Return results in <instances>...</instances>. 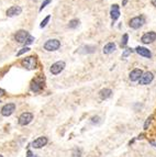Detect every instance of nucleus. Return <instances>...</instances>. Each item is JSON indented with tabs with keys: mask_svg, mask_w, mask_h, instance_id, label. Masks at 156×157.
Returning <instances> with one entry per match:
<instances>
[{
	"mask_svg": "<svg viewBox=\"0 0 156 157\" xmlns=\"http://www.w3.org/2000/svg\"><path fill=\"white\" fill-rule=\"evenodd\" d=\"M43 88H44V77L38 76V77H35L31 81L30 89L32 92H40V91L43 90Z\"/></svg>",
	"mask_w": 156,
	"mask_h": 157,
	"instance_id": "nucleus-1",
	"label": "nucleus"
},
{
	"mask_svg": "<svg viewBox=\"0 0 156 157\" xmlns=\"http://www.w3.org/2000/svg\"><path fill=\"white\" fill-rule=\"evenodd\" d=\"M21 65L24 68L29 69V70H32V69H35L38 67V61H36L35 56H29V57L23 58L21 61Z\"/></svg>",
	"mask_w": 156,
	"mask_h": 157,
	"instance_id": "nucleus-2",
	"label": "nucleus"
},
{
	"mask_svg": "<svg viewBox=\"0 0 156 157\" xmlns=\"http://www.w3.org/2000/svg\"><path fill=\"white\" fill-rule=\"evenodd\" d=\"M33 118H34L33 113L23 112L20 114L19 119H18V123H19L21 127H25V125H27V124H30L31 122H32Z\"/></svg>",
	"mask_w": 156,
	"mask_h": 157,
	"instance_id": "nucleus-3",
	"label": "nucleus"
},
{
	"mask_svg": "<svg viewBox=\"0 0 156 157\" xmlns=\"http://www.w3.org/2000/svg\"><path fill=\"white\" fill-rule=\"evenodd\" d=\"M60 47V42L57 39L49 40L45 42L44 44V50H46L47 52H55Z\"/></svg>",
	"mask_w": 156,
	"mask_h": 157,
	"instance_id": "nucleus-4",
	"label": "nucleus"
},
{
	"mask_svg": "<svg viewBox=\"0 0 156 157\" xmlns=\"http://www.w3.org/2000/svg\"><path fill=\"white\" fill-rule=\"evenodd\" d=\"M16 103L13 102H9L7 105H5L2 108H1V110H0V113H1V116H10L12 113L16 111Z\"/></svg>",
	"mask_w": 156,
	"mask_h": 157,
	"instance_id": "nucleus-5",
	"label": "nucleus"
},
{
	"mask_svg": "<svg viewBox=\"0 0 156 157\" xmlns=\"http://www.w3.org/2000/svg\"><path fill=\"white\" fill-rule=\"evenodd\" d=\"M65 66H66L65 62L58 61V62H56V63H54L52 66H51L49 72H51V74H52V75H58V74H60V73L63 72L64 68H65Z\"/></svg>",
	"mask_w": 156,
	"mask_h": 157,
	"instance_id": "nucleus-6",
	"label": "nucleus"
},
{
	"mask_svg": "<svg viewBox=\"0 0 156 157\" xmlns=\"http://www.w3.org/2000/svg\"><path fill=\"white\" fill-rule=\"evenodd\" d=\"M145 23V18L143 17V16H140V17H134L132 18L130 20L129 22V25L131 27L132 29H140L141 27H143V24Z\"/></svg>",
	"mask_w": 156,
	"mask_h": 157,
	"instance_id": "nucleus-7",
	"label": "nucleus"
},
{
	"mask_svg": "<svg viewBox=\"0 0 156 157\" xmlns=\"http://www.w3.org/2000/svg\"><path fill=\"white\" fill-rule=\"evenodd\" d=\"M29 36H30V34L27 33V31L19 30L14 34V40H16L18 43H20V44H25V42H27Z\"/></svg>",
	"mask_w": 156,
	"mask_h": 157,
	"instance_id": "nucleus-8",
	"label": "nucleus"
},
{
	"mask_svg": "<svg viewBox=\"0 0 156 157\" xmlns=\"http://www.w3.org/2000/svg\"><path fill=\"white\" fill-rule=\"evenodd\" d=\"M47 143H49V138L46 136H40V137H38L36 140L33 141L32 143H31V146H32L33 148L38 149L44 147Z\"/></svg>",
	"mask_w": 156,
	"mask_h": 157,
	"instance_id": "nucleus-9",
	"label": "nucleus"
},
{
	"mask_svg": "<svg viewBox=\"0 0 156 157\" xmlns=\"http://www.w3.org/2000/svg\"><path fill=\"white\" fill-rule=\"evenodd\" d=\"M154 79V75L153 73L151 72H146V73H143L142 77L141 79L139 80V84L142 86H146V85H150V84L153 81Z\"/></svg>",
	"mask_w": 156,
	"mask_h": 157,
	"instance_id": "nucleus-10",
	"label": "nucleus"
},
{
	"mask_svg": "<svg viewBox=\"0 0 156 157\" xmlns=\"http://www.w3.org/2000/svg\"><path fill=\"white\" fill-rule=\"evenodd\" d=\"M155 40H156V32H153V31L147 32V33H145L141 37V41L144 44H151Z\"/></svg>",
	"mask_w": 156,
	"mask_h": 157,
	"instance_id": "nucleus-11",
	"label": "nucleus"
},
{
	"mask_svg": "<svg viewBox=\"0 0 156 157\" xmlns=\"http://www.w3.org/2000/svg\"><path fill=\"white\" fill-rule=\"evenodd\" d=\"M143 75V70L140 68H135L133 69L129 75V78L131 81H137V80H140L141 77H142Z\"/></svg>",
	"mask_w": 156,
	"mask_h": 157,
	"instance_id": "nucleus-12",
	"label": "nucleus"
},
{
	"mask_svg": "<svg viewBox=\"0 0 156 157\" xmlns=\"http://www.w3.org/2000/svg\"><path fill=\"white\" fill-rule=\"evenodd\" d=\"M135 52L139 54V55L143 56V57H146V58H151L152 57V53L151 51L146 48V47H143V46H137L135 48Z\"/></svg>",
	"mask_w": 156,
	"mask_h": 157,
	"instance_id": "nucleus-13",
	"label": "nucleus"
},
{
	"mask_svg": "<svg viewBox=\"0 0 156 157\" xmlns=\"http://www.w3.org/2000/svg\"><path fill=\"white\" fill-rule=\"evenodd\" d=\"M22 12V8L19 6H12L7 10V16L8 17H14V16H19Z\"/></svg>",
	"mask_w": 156,
	"mask_h": 157,
	"instance_id": "nucleus-14",
	"label": "nucleus"
},
{
	"mask_svg": "<svg viewBox=\"0 0 156 157\" xmlns=\"http://www.w3.org/2000/svg\"><path fill=\"white\" fill-rule=\"evenodd\" d=\"M110 16H111L112 21H115V20L119 19V17H120V9H119L118 5H112L111 11H110Z\"/></svg>",
	"mask_w": 156,
	"mask_h": 157,
	"instance_id": "nucleus-15",
	"label": "nucleus"
},
{
	"mask_svg": "<svg viewBox=\"0 0 156 157\" xmlns=\"http://www.w3.org/2000/svg\"><path fill=\"white\" fill-rule=\"evenodd\" d=\"M111 96H112V90L109 88H104V89H102V90L99 91V97H100V99H102V100L109 99Z\"/></svg>",
	"mask_w": 156,
	"mask_h": 157,
	"instance_id": "nucleus-16",
	"label": "nucleus"
},
{
	"mask_svg": "<svg viewBox=\"0 0 156 157\" xmlns=\"http://www.w3.org/2000/svg\"><path fill=\"white\" fill-rule=\"evenodd\" d=\"M115 48H117V45H115L114 43H112V42H110V43H108L107 45H104L103 53L104 54H111V53L114 52Z\"/></svg>",
	"mask_w": 156,
	"mask_h": 157,
	"instance_id": "nucleus-17",
	"label": "nucleus"
},
{
	"mask_svg": "<svg viewBox=\"0 0 156 157\" xmlns=\"http://www.w3.org/2000/svg\"><path fill=\"white\" fill-rule=\"evenodd\" d=\"M96 50V47L95 46H90V45H87V46H82L79 48L78 52L79 53H82V54H89V53H93Z\"/></svg>",
	"mask_w": 156,
	"mask_h": 157,
	"instance_id": "nucleus-18",
	"label": "nucleus"
},
{
	"mask_svg": "<svg viewBox=\"0 0 156 157\" xmlns=\"http://www.w3.org/2000/svg\"><path fill=\"white\" fill-rule=\"evenodd\" d=\"M78 25H79V21H78L77 19H73V20H71V21H69L68 28L69 29H76Z\"/></svg>",
	"mask_w": 156,
	"mask_h": 157,
	"instance_id": "nucleus-19",
	"label": "nucleus"
},
{
	"mask_svg": "<svg viewBox=\"0 0 156 157\" xmlns=\"http://www.w3.org/2000/svg\"><path fill=\"white\" fill-rule=\"evenodd\" d=\"M128 40H129V35L128 34H124L122 36V40H121V47H125L128 44Z\"/></svg>",
	"mask_w": 156,
	"mask_h": 157,
	"instance_id": "nucleus-20",
	"label": "nucleus"
},
{
	"mask_svg": "<svg viewBox=\"0 0 156 157\" xmlns=\"http://www.w3.org/2000/svg\"><path fill=\"white\" fill-rule=\"evenodd\" d=\"M49 19H51V16H47L46 18H45V19L43 20V21H42L41 22V24H40V28H45V27H46V24L47 23H49Z\"/></svg>",
	"mask_w": 156,
	"mask_h": 157,
	"instance_id": "nucleus-21",
	"label": "nucleus"
},
{
	"mask_svg": "<svg viewBox=\"0 0 156 157\" xmlns=\"http://www.w3.org/2000/svg\"><path fill=\"white\" fill-rule=\"evenodd\" d=\"M132 52H133V50H132V48H125V50H124V52H123V54H122V58H126Z\"/></svg>",
	"mask_w": 156,
	"mask_h": 157,
	"instance_id": "nucleus-22",
	"label": "nucleus"
},
{
	"mask_svg": "<svg viewBox=\"0 0 156 157\" xmlns=\"http://www.w3.org/2000/svg\"><path fill=\"white\" fill-rule=\"evenodd\" d=\"M152 119H153V116H150V118H147V119H146L145 123H144V130H147V129H148V125H150V124H151Z\"/></svg>",
	"mask_w": 156,
	"mask_h": 157,
	"instance_id": "nucleus-23",
	"label": "nucleus"
},
{
	"mask_svg": "<svg viewBox=\"0 0 156 157\" xmlns=\"http://www.w3.org/2000/svg\"><path fill=\"white\" fill-rule=\"evenodd\" d=\"M30 51V47H27V46H25V47H23L20 52H18V54H16V56H21L22 54H24V53H27V52H29Z\"/></svg>",
	"mask_w": 156,
	"mask_h": 157,
	"instance_id": "nucleus-24",
	"label": "nucleus"
},
{
	"mask_svg": "<svg viewBox=\"0 0 156 157\" xmlns=\"http://www.w3.org/2000/svg\"><path fill=\"white\" fill-rule=\"evenodd\" d=\"M51 1H52V0H45V1H44L43 3H42V6H41V8H40V11H42V10H43L44 8H45V7L47 6V5H49V2H51Z\"/></svg>",
	"mask_w": 156,
	"mask_h": 157,
	"instance_id": "nucleus-25",
	"label": "nucleus"
},
{
	"mask_svg": "<svg viewBox=\"0 0 156 157\" xmlns=\"http://www.w3.org/2000/svg\"><path fill=\"white\" fill-rule=\"evenodd\" d=\"M99 122H100V118L98 116L91 118V123H99Z\"/></svg>",
	"mask_w": 156,
	"mask_h": 157,
	"instance_id": "nucleus-26",
	"label": "nucleus"
},
{
	"mask_svg": "<svg viewBox=\"0 0 156 157\" xmlns=\"http://www.w3.org/2000/svg\"><path fill=\"white\" fill-rule=\"evenodd\" d=\"M33 41H34V37H33L32 35H30V36H29V37H27V42H25V45L31 44V43H33Z\"/></svg>",
	"mask_w": 156,
	"mask_h": 157,
	"instance_id": "nucleus-27",
	"label": "nucleus"
},
{
	"mask_svg": "<svg viewBox=\"0 0 156 157\" xmlns=\"http://www.w3.org/2000/svg\"><path fill=\"white\" fill-rule=\"evenodd\" d=\"M27 157H35V156L33 155L32 151H30V149H29V151L27 152Z\"/></svg>",
	"mask_w": 156,
	"mask_h": 157,
	"instance_id": "nucleus-28",
	"label": "nucleus"
},
{
	"mask_svg": "<svg viewBox=\"0 0 156 157\" xmlns=\"http://www.w3.org/2000/svg\"><path fill=\"white\" fill-rule=\"evenodd\" d=\"M3 95H5V90H3V89L0 88V97H2Z\"/></svg>",
	"mask_w": 156,
	"mask_h": 157,
	"instance_id": "nucleus-29",
	"label": "nucleus"
},
{
	"mask_svg": "<svg viewBox=\"0 0 156 157\" xmlns=\"http://www.w3.org/2000/svg\"><path fill=\"white\" fill-rule=\"evenodd\" d=\"M152 5H153L154 7H156V0H152Z\"/></svg>",
	"mask_w": 156,
	"mask_h": 157,
	"instance_id": "nucleus-30",
	"label": "nucleus"
},
{
	"mask_svg": "<svg viewBox=\"0 0 156 157\" xmlns=\"http://www.w3.org/2000/svg\"><path fill=\"white\" fill-rule=\"evenodd\" d=\"M143 136H144V134H141V135H139V140H141V138H143Z\"/></svg>",
	"mask_w": 156,
	"mask_h": 157,
	"instance_id": "nucleus-31",
	"label": "nucleus"
},
{
	"mask_svg": "<svg viewBox=\"0 0 156 157\" xmlns=\"http://www.w3.org/2000/svg\"><path fill=\"white\" fill-rule=\"evenodd\" d=\"M126 2H128V0H123V2H122V6H125Z\"/></svg>",
	"mask_w": 156,
	"mask_h": 157,
	"instance_id": "nucleus-32",
	"label": "nucleus"
},
{
	"mask_svg": "<svg viewBox=\"0 0 156 157\" xmlns=\"http://www.w3.org/2000/svg\"><path fill=\"white\" fill-rule=\"evenodd\" d=\"M151 144H152V145H153V146H155V147H156V144H154V143H153V142H152V143H151Z\"/></svg>",
	"mask_w": 156,
	"mask_h": 157,
	"instance_id": "nucleus-33",
	"label": "nucleus"
},
{
	"mask_svg": "<svg viewBox=\"0 0 156 157\" xmlns=\"http://www.w3.org/2000/svg\"><path fill=\"white\" fill-rule=\"evenodd\" d=\"M0 157H3V156H2V155H1V154H0Z\"/></svg>",
	"mask_w": 156,
	"mask_h": 157,
	"instance_id": "nucleus-34",
	"label": "nucleus"
},
{
	"mask_svg": "<svg viewBox=\"0 0 156 157\" xmlns=\"http://www.w3.org/2000/svg\"><path fill=\"white\" fill-rule=\"evenodd\" d=\"M35 157H36V156H35Z\"/></svg>",
	"mask_w": 156,
	"mask_h": 157,
	"instance_id": "nucleus-35",
	"label": "nucleus"
}]
</instances>
